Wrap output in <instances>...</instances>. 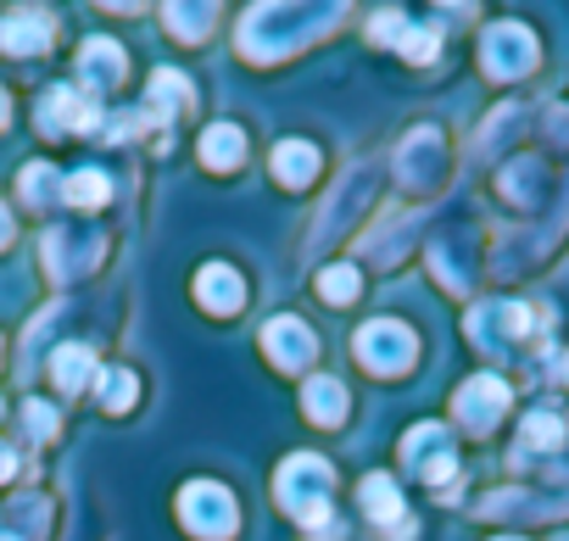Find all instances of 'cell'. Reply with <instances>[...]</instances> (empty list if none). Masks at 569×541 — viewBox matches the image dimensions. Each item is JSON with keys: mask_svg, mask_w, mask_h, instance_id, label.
Masks as SVG:
<instances>
[{"mask_svg": "<svg viewBox=\"0 0 569 541\" xmlns=\"http://www.w3.org/2000/svg\"><path fill=\"white\" fill-rule=\"evenodd\" d=\"M336 29V12H308V7H251L240 18V51L251 62H279L284 51L308 46L313 34Z\"/></svg>", "mask_w": 569, "mask_h": 541, "instance_id": "obj_1", "label": "cell"}, {"mask_svg": "<svg viewBox=\"0 0 569 541\" xmlns=\"http://www.w3.org/2000/svg\"><path fill=\"white\" fill-rule=\"evenodd\" d=\"M330 491H336V469L313 452H291L273 474V497L279 508L302 519V524H325L330 519Z\"/></svg>", "mask_w": 569, "mask_h": 541, "instance_id": "obj_2", "label": "cell"}, {"mask_svg": "<svg viewBox=\"0 0 569 541\" xmlns=\"http://www.w3.org/2000/svg\"><path fill=\"white\" fill-rule=\"evenodd\" d=\"M352 352H358V363H363L369 374H408L413 358H419V341H413L408 324H397V319H375V324L358 330Z\"/></svg>", "mask_w": 569, "mask_h": 541, "instance_id": "obj_3", "label": "cell"}, {"mask_svg": "<svg viewBox=\"0 0 569 541\" xmlns=\"http://www.w3.org/2000/svg\"><path fill=\"white\" fill-rule=\"evenodd\" d=\"M179 519H184V530H196L201 541H229L234 524H240L234 497H229L223 485H212V480H196V485L179 491Z\"/></svg>", "mask_w": 569, "mask_h": 541, "instance_id": "obj_4", "label": "cell"}, {"mask_svg": "<svg viewBox=\"0 0 569 541\" xmlns=\"http://www.w3.org/2000/svg\"><path fill=\"white\" fill-rule=\"evenodd\" d=\"M480 62H486L491 79H519V73H530V62H536V34H530L525 23L502 18V23H491V29L480 34Z\"/></svg>", "mask_w": 569, "mask_h": 541, "instance_id": "obj_5", "label": "cell"}, {"mask_svg": "<svg viewBox=\"0 0 569 541\" xmlns=\"http://www.w3.org/2000/svg\"><path fill=\"white\" fill-rule=\"evenodd\" d=\"M402 463H408L419 480L447 485V480L458 474V452H452L447 424H413V430L402 435Z\"/></svg>", "mask_w": 569, "mask_h": 541, "instance_id": "obj_6", "label": "cell"}, {"mask_svg": "<svg viewBox=\"0 0 569 541\" xmlns=\"http://www.w3.org/2000/svg\"><path fill=\"white\" fill-rule=\"evenodd\" d=\"M508 402H513V391H508L502 374H469V380L458 385V397H452V413L480 435V430H491V424L508 413Z\"/></svg>", "mask_w": 569, "mask_h": 541, "instance_id": "obj_7", "label": "cell"}, {"mask_svg": "<svg viewBox=\"0 0 569 541\" xmlns=\"http://www.w3.org/2000/svg\"><path fill=\"white\" fill-rule=\"evenodd\" d=\"M262 352H268V363H273V369L297 374V369H308V363L319 358V335H313L302 319L279 313V319H268V324H262Z\"/></svg>", "mask_w": 569, "mask_h": 541, "instance_id": "obj_8", "label": "cell"}, {"mask_svg": "<svg viewBox=\"0 0 569 541\" xmlns=\"http://www.w3.org/2000/svg\"><path fill=\"white\" fill-rule=\"evenodd\" d=\"M40 129L46 134H90V129H101V107H96V96H84L73 84H57L40 101Z\"/></svg>", "mask_w": 569, "mask_h": 541, "instance_id": "obj_9", "label": "cell"}, {"mask_svg": "<svg viewBox=\"0 0 569 541\" xmlns=\"http://www.w3.org/2000/svg\"><path fill=\"white\" fill-rule=\"evenodd\" d=\"M525 330H530V308H519V302H480L469 313V341L486 347V352H502Z\"/></svg>", "mask_w": 569, "mask_h": 541, "instance_id": "obj_10", "label": "cell"}, {"mask_svg": "<svg viewBox=\"0 0 569 541\" xmlns=\"http://www.w3.org/2000/svg\"><path fill=\"white\" fill-rule=\"evenodd\" d=\"M196 302H201L212 319H229V313H240V308H246V285H240L234 268L207 262L201 274H196Z\"/></svg>", "mask_w": 569, "mask_h": 541, "instance_id": "obj_11", "label": "cell"}, {"mask_svg": "<svg viewBox=\"0 0 569 541\" xmlns=\"http://www.w3.org/2000/svg\"><path fill=\"white\" fill-rule=\"evenodd\" d=\"M358 497H363L369 519H380V524L391 530V541H408V535H413V519L402 513V491H397L391 474H369V480L358 485Z\"/></svg>", "mask_w": 569, "mask_h": 541, "instance_id": "obj_12", "label": "cell"}, {"mask_svg": "<svg viewBox=\"0 0 569 541\" xmlns=\"http://www.w3.org/2000/svg\"><path fill=\"white\" fill-rule=\"evenodd\" d=\"M51 34H57L51 29V12H34V7L0 18V51H12V57H40L51 46Z\"/></svg>", "mask_w": 569, "mask_h": 541, "instance_id": "obj_13", "label": "cell"}, {"mask_svg": "<svg viewBox=\"0 0 569 541\" xmlns=\"http://www.w3.org/2000/svg\"><path fill=\"white\" fill-rule=\"evenodd\" d=\"M79 79H84L90 90L123 84V46H118V40H84V51H79Z\"/></svg>", "mask_w": 569, "mask_h": 541, "instance_id": "obj_14", "label": "cell"}, {"mask_svg": "<svg viewBox=\"0 0 569 541\" xmlns=\"http://www.w3.org/2000/svg\"><path fill=\"white\" fill-rule=\"evenodd\" d=\"M436 168H441V134L436 129H413L408 146H402V157H397V173L408 184H430Z\"/></svg>", "mask_w": 569, "mask_h": 541, "instance_id": "obj_15", "label": "cell"}, {"mask_svg": "<svg viewBox=\"0 0 569 541\" xmlns=\"http://www.w3.org/2000/svg\"><path fill=\"white\" fill-rule=\"evenodd\" d=\"M190 101H196V90H190L184 73H173V68H157V73H151V90H146V112H151V123L184 112Z\"/></svg>", "mask_w": 569, "mask_h": 541, "instance_id": "obj_16", "label": "cell"}, {"mask_svg": "<svg viewBox=\"0 0 569 541\" xmlns=\"http://www.w3.org/2000/svg\"><path fill=\"white\" fill-rule=\"evenodd\" d=\"M273 179H279V184H291V190L313 184V179H319V151H313L308 140H284V146H273Z\"/></svg>", "mask_w": 569, "mask_h": 541, "instance_id": "obj_17", "label": "cell"}, {"mask_svg": "<svg viewBox=\"0 0 569 541\" xmlns=\"http://www.w3.org/2000/svg\"><path fill=\"white\" fill-rule=\"evenodd\" d=\"M201 162H207L212 173L240 168V162H246V134H240V123H212V129L201 134Z\"/></svg>", "mask_w": 569, "mask_h": 541, "instance_id": "obj_18", "label": "cell"}, {"mask_svg": "<svg viewBox=\"0 0 569 541\" xmlns=\"http://www.w3.org/2000/svg\"><path fill=\"white\" fill-rule=\"evenodd\" d=\"M302 408H308L319 424H341V419H347V385L330 380V374H313L308 391H302Z\"/></svg>", "mask_w": 569, "mask_h": 541, "instance_id": "obj_19", "label": "cell"}, {"mask_svg": "<svg viewBox=\"0 0 569 541\" xmlns=\"http://www.w3.org/2000/svg\"><path fill=\"white\" fill-rule=\"evenodd\" d=\"M68 257H79L84 268L101 257V246H90L84 234H68V229H57V234H46V268H51V280H68Z\"/></svg>", "mask_w": 569, "mask_h": 541, "instance_id": "obj_20", "label": "cell"}, {"mask_svg": "<svg viewBox=\"0 0 569 541\" xmlns=\"http://www.w3.org/2000/svg\"><path fill=\"white\" fill-rule=\"evenodd\" d=\"M107 196H112V179L101 168H73L62 179V201H73V207H107Z\"/></svg>", "mask_w": 569, "mask_h": 541, "instance_id": "obj_21", "label": "cell"}, {"mask_svg": "<svg viewBox=\"0 0 569 541\" xmlns=\"http://www.w3.org/2000/svg\"><path fill=\"white\" fill-rule=\"evenodd\" d=\"M51 374H57L62 391H84V385L96 380V358H90V347H57Z\"/></svg>", "mask_w": 569, "mask_h": 541, "instance_id": "obj_22", "label": "cell"}, {"mask_svg": "<svg viewBox=\"0 0 569 541\" xmlns=\"http://www.w3.org/2000/svg\"><path fill=\"white\" fill-rule=\"evenodd\" d=\"M96 385H101V408H112V413L134 408V397H140V385H134V374H129V369H101V374H96Z\"/></svg>", "mask_w": 569, "mask_h": 541, "instance_id": "obj_23", "label": "cell"}, {"mask_svg": "<svg viewBox=\"0 0 569 541\" xmlns=\"http://www.w3.org/2000/svg\"><path fill=\"white\" fill-rule=\"evenodd\" d=\"M563 441V419L558 413H530L525 419V430H519V452H547V447H558Z\"/></svg>", "mask_w": 569, "mask_h": 541, "instance_id": "obj_24", "label": "cell"}, {"mask_svg": "<svg viewBox=\"0 0 569 541\" xmlns=\"http://www.w3.org/2000/svg\"><path fill=\"white\" fill-rule=\"evenodd\" d=\"M319 291H325V302H352L358 291H363V280H358V268L352 262H336V268H325V274H319Z\"/></svg>", "mask_w": 569, "mask_h": 541, "instance_id": "obj_25", "label": "cell"}, {"mask_svg": "<svg viewBox=\"0 0 569 541\" xmlns=\"http://www.w3.org/2000/svg\"><path fill=\"white\" fill-rule=\"evenodd\" d=\"M168 29L179 40H201L212 29V7H168Z\"/></svg>", "mask_w": 569, "mask_h": 541, "instance_id": "obj_26", "label": "cell"}, {"mask_svg": "<svg viewBox=\"0 0 569 541\" xmlns=\"http://www.w3.org/2000/svg\"><path fill=\"white\" fill-rule=\"evenodd\" d=\"M23 196L40 207V201H57L62 196V179H57V168H46V162H29L23 168Z\"/></svg>", "mask_w": 569, "mask_h": 541, "instance_id": "obj_27", "label": "cell"}, {"mask_svg": "<svg viewBox=\"0 0 569 541\" xmlns=\"http://www.w3.org/2000/svg\"><path fill=\"white\" fill-rule=\"evenodd\" d=\"M397 51L408 57V62H430L436 57V29H402V40H397Z\"/></svg>", "mask_w": 569, "mask_h": 541, "instance_id": "obj_28", "label": "cell"}, {"mask_svg": "<svg viewBox=\"0 0 569 541\" xmlns=\"http://www.w3.org/2000/svg\"><path fill=\"white\" fill-rule=\"evenodd\" d=\"M23 424H29L34 441H51V435H57V408H46V402L34 397V402H23Z\"/></svg>", "mask_w": 569, "mask_h": 541, "instance_id": "obj_29", "label": "cell"}, {"mask_svg": "<svg viewBox=\"0 0 569 541\" xmlns=\"http://www.w3.org/2000/svg\"><path fill=\"white\" fill-rule=\"evenodd\" d=\"M402 29H408V18H402V12H375V23H369V40H380V46H397V40H402Z\"/></svg>", "mask_w": 569, "mask_h": 541, "instance_id": "obj_30", "label": "cell"}, {"mask_svg": "<svg viewBox=\"0 0 569 541\" xmlns=\"http://www.w3.org/2000/svg\"><path fill=\"white\" fill-rule=\"evenodd\" d=\"M12 474H18V458H12L7 447H0V480H12Z\"/></svg>", "mask_w": 569, "mask_h": 541, "instance_id": "obj_31", "label": "cell"}, {"mask_svg": "<svg viewBox=\"0 0 569 541\" xmlns=\"http://www.w3.org/2000/svg\"><path fill=\"white\" fill-rule=\"evenodd\" d=\"M552 134H563V140H569V107H558V112H552Z\"/></svg>", "mask_w": 569, "mask_h": 541, "instance_id": "obj_32", "label": "cell"}, {"mask_svg": "<svg viewBox=\"0 0 569 541\" xmlns=\"http://www.w3.org/2000/svg\"><path fill=\"white\" fill-rule=\"evenodd\" d=\"M7 240H12V212L0 207V246H7Z\"/></svg>", "mask_w": 569, "mask_h": 541, "instance_id": "obj_33", "label": "cell"}, {"mask_svg": "<svg viewBox=\"0 0 569 541\" xmlns=\"http://www.w3.org/2000/svg\"><path fill=\"white\" fill-rule=\"evenodd\" d=\"M0 129H7V90H0Z\"/></svg>", "mask_w": 569, "mask_h": 541, "instance_id": "obj_34", "label": "cell"}, {"mask_svg": "<svg viewBox=\"0 0 569 541\" xmlns=\"http://www.w3.org/2000/svg\"><path fill=\"white\" fill-rule=\"evenodd\" d=\"M497 541H519V535H497Z\"/></svg>", "mask_w": 569, "mask_h": 541, "instance_id": "obj_35", "label": "cell"}, {"mask_svg": "<svg viewBox=\"0 0 569 541\" xmlns=\"http://www.w3.org/2000/svg\"><path fill=\"white\" fill-rule=\"evenodd\" d=\"M0 541H18V535H0Z\"/></svg>", "mask_w": 569, "mask_h": 541, "instance_id": "obj_36", "label": "cell"}]
</instances>
